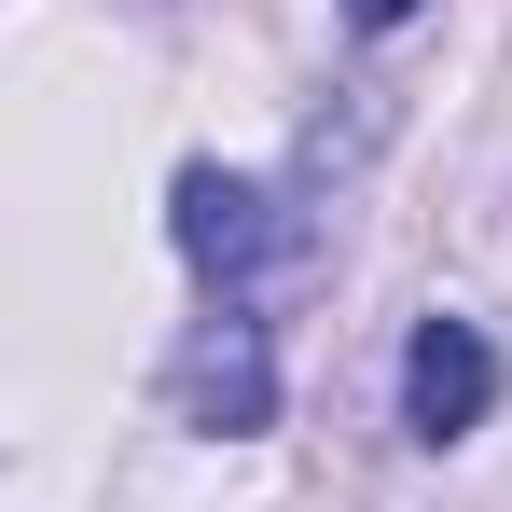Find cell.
Here are the masks:
<instances>
[{
  "label": "cell",
  "mask_w": 512,
  "mask_h": 512,
  "mask_svg": "<svg viewBox=\"0 0 512 512\" xmlns=\"http://www.w3.org/2000/svg\"><path fill=\"white\" fill-rule=\"evenodd\" d=\"M485 402H499L485 319H416V346H402V429L416 443H457V429H485Z\"/></svg>",
  "instance_id": "obj_1"
},
{
  "label": "cell",
  "mask_w": 512,
  "mask_h": 512,
  "mask_svg": "<svg viewBox=\"0 0 512 512\" xmlns=\"http://www.w3.org/2000/svg\"><path fill=\"white\" fill-rule=\"evenodd\" d=\"M180 416L194 429H263L277 416V360H263V319H208V333L180 346Z\"/></svg>",
  "instance_id": "obj_2"
},
{
  "label": "cell",
  "mask_w": 512,
  "mask_h": 512,
  "mask_svg": "<svg viewBox=\"0 0 512 512\" xmlns=\"http://www.w3.org/2000/svg\"><path fill=\"white\" fill-rule=\"evenodd\" d=\"M346 14H360V28H402V14H429V0H346Z\"/></svg>",
  "instance_id": "obj_4"
},
{
  "label": "cell",
  "mask_w": 512,
  "mask_h": 512,
  "mask_svg": "<svg viewBox=\"0 0 512 512\" xmlns=\"http://www.w3.org/2000/svg\"><path fill=\"white\" fill-rule=\"evenodd\" d=\"M167 236H180V263L194 277H250L263 263V180H236V167H180V194H167Z\"/></svg>",
  "instance_id": "obj_3"
}]
</instances>
